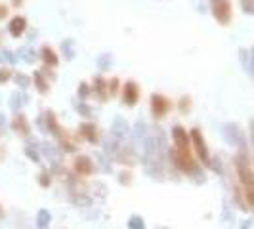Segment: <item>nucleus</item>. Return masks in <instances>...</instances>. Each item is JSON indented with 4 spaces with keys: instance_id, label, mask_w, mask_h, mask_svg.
Wrapping results in <instances>:
<instances>
[{
    "instance_id": "nucleus-1",
    "label": "nucleus",
    "mask_w": 254,
    "mask_h": 229,
    "mask_svg": "<svg viewBox=\"0 0 254 229\" xmlns=\"http://www.w3.org/2000/svg\"><path fill=\"white\" fill-rule=\"evenodd\" d=\"M172 138H174V149H172V161H174V165L178 166L180 170L188 172V174L195 172L197 176H201V172L197 168V163L193 161L190 138H188L186 130L182 126H174L172 128Z\"/></svg>"
},
{
    "instance_id": "nucleus-2",
    "label": "nucleus",
    "mask_w": 254,
    "mask_h": 229,
    "mask_svg": "<svg viewBox=\"0 0 254 229\" xmlns=\"http://www.w3.org/2000/svg\"><path fill=\"white\" fill-rule=\"evenodd\" d=\"M235 166H237V174H239V181L245 187V195H247V210L253 206L254 203V174L251 161L247 157V153H241L235 157Z\"/></svg>"
},
{
    "instance_id": "nucleus-3",
    "label": "nucleus",
    "mask_w": 254,
    "mask_h": 229,
    "mask_svg": "<svg viewBox=\"0 0 254 229\" xmlns=\"http://www.w3.org/2000/svg\"><path fill=\"white\" fill-rule=\"evenodd\" d=\"M190 138H191L193 147H195V151H197V155H199V159H201V163H203L204 166L212 165L210 155H208V149H206V141H204L201 130H199V128H193V130H191V134H190Z\"/></svg>"
},
{
    "instance_id": "nucleus-4",
    "label": "nucleus",
    "mask_w": 254,
    "mask_h": 229,
    "mask_svg": "<svg viewBox=\"0 0 254 229\" xmlns=\"http://www.w3.org/2000/svg\"><path fill=\"white\" fill-rule=\"evenodd\" d=\"M48 128L52 130V134L58 138V140L62 141V145L65 147V151H75V143L73 141L67 140V134H65L64 130L60 128V124H58V120L54 118V113H48Z\"/></svg>"
},
{
    "instance_id": "nucleus-5",
    "label": "nucleus",
    "mask_w": 254,
    "mask_h": 229,
    "mask_svg": "<svg viewBox=\"0 0 254 229\" xmlns=\"http://www.w3.org/2000/svg\"><path fill=\"white\" fill-rule=\"evenodd\" d=\"M212 13L222 25H228L231 19V6L229 0H212Z\"/></svg>"
},
{
    "instance_id": "nucleus-6",
    "label": "nucleus",
    "mask_w": 254,
    "mask_h": 229,
    "mask_svg": "<svg viewBox=\"0 0 254 229\" xmlns=\"http://www.w3.org/2000/svg\"><path fill=\"white\" fill-rule=\"evenodd\" d=\"M168 109H170V103L166 98L163 96H159V94H153L151 96V111L153 114L157 116V118H161V116H165L168 113Z\"/></svg>"
},
{
    "instance_id": "nucleus-7",
    "label": "nucleus",
    "mask_w": 254,
    "mask_h": 229,
    "mask_svg": "<svg viewBox=\"0 0 254 229\" xmlns=\"http://www.w3.org/2000/svg\"><path fill=\"white\" fill-rule=\"evenodd\" d=\"M224 134H226V138H228L229 143L241 145L243 149H245V140H243V136H241V130H237L235 124H228V126L224 128Z\"/></svg>"
},
{
    "instance_id": "nucleus-8",
    "label": "nucleus",
    "mask_w": 254,
    "mask_h": 229,
    "mask_svg": "<svg viewBox=\"0 0 254 229\" xmlns=\"http://www.w3.org/2000/svg\"><path fill=\"white\" fill-rule=\"evenodd\" d=\"M130 134V126L125 118H115L113 120V136L117 140H125Z\"/></svg>"
},
{
    "instance_id": "nucleus-9",
    "label": "nucleus",
    "mask_w": 254,
    "mask_h": 229,
    "mask_svg": "<svg viewBox=\"0 0 254 229\" xmlns=\"http://www.w3.org/2000/svg\"><path fill=\"white\" fill-rule=\"evenodd\" d=\"M138 98H140V90L136 86V82H127L125 86V103L127 105H136L138 103Z\"/></svg>"
},
{
    "instance_id": "nucleus-10",
    "label": "nucleus",
    "mask_w": 254,
    "mask_h": 229,
    "mask_svg": "<svg viewBox=\"0 0 254 229\" xmlns=\"http://www.w3.org/2000/svg\"><path fill=\"white\" fill-rule=\"evenodd\" d=\"M75 170L76 174H80V176H90L94 172V165H92V161L88 157H78L75 161Z\"/></svg>"
},
{
    "instance_id": "nucleus-11",
    "label": "nucleus",
    "mask_w": 254,
    "mask_h": 229,
    "mask_svg": "<svg viewBox=\"0 0 254 229\" xmlns=\"http://www.w3.org/2000/svg\"><path fill=\"white\" fill-rule=\"evenodd\" d=\"M12 126H13V130H15L17 134H21V136H29V132H31L29 122H27V118L23 114H17V116L13 118Z\"/></svg>"
},
{
    "instance_id": "nucleus-12",
    "label": "nucleus",
    "mask_w": 254,
    "mask_h": 229,
    "mask_svg": "<svg viewBox=\"0 0 254 229\" xmlns=\"http://www.w3.org/2000/svg\"><path fill=\"white\" fill-rule=\"evenodd\" d=\"M80 134L88 141H92V143L98 141V128L94 126V124H80Z\"/></svg>"
},
{
    "instance_id": "nucleus-13",
    "label": "nucleus",
    "mask_w": 254,
    "mask_h": 229,
    "mask_svg": "<svg viewBox=\"0 0 254 229\" xmlns=\"http://www.w3.org/2000/svg\"><path fill=\"white\" fill-rule=\"evenodd\" d=\"M50 222H52V214L46 210V208L38 210V214H37V228L38 229H48Z\"/></svg>"
},
{
    "instance_id": "nucleus-14",
    "label": "nucleus",
    "mask_w": 254,
    "mask_h": 229,
    "mask_svg": "<svg viewBox=\"0 0 254 229\" xmlns=\"http://www.w3.org/2000/svg\"><path fill=\"white\" fill-rule=\"evenodd\" d=\"M23 31H25V19H23V17L12 19V23H10V33H12L13 37H19Z\"/></svg>"
},
{
    "instance_id": "nucleus-15",
    "label": "nucleus",
    "mask_w": 254,
    "mask_h": 229,
    "mask_svg": "<svg viewBox=\"0 0 254 229\" xmlns=\"http://www.w3.org/2000/svg\"><path fill=\"white\" fill-rule=\"evenodd\" d=\"M40 56H42V59H44V63L46 65H50V67L52 65H58V56H56L48 46L42 48V54H40Z\"/></svg>"
},
{
    "instance_id": "nucleus-16",
    "label": "nucleus",
    "mask_w": 254,
    "mask_h": 229,
    "mask_svg": "<svg viewBox=\"0 0 254 229\" xmlns=\"http://www.w3.org/2000/svg\"><path fill=\"white\" fill-rule=\"evenodd\" d=\"M128 229H145L143 218L141 216H130L128 218Z\"/></svg>"
},
{
    "instance_id": "nucleus-17",
    "label": "nucleus",
    "mask_w": 254,
    "mask_h": 229,
    "mask_svg": "<svg viewBox=\"0 0 254 229\" xmlns=\"http://www.w3.org/2000/svg\"><path fill=\"white\" fill-rule=\"evenodd\" d=\"M35 80H37V88L40 90L42 94H46V92H48V84L44 82V78L40 76V73H37V75H35Z\"/></svg>"
},
{
    "instance_id": "nucleus-18",
    "label": "nucleus",
    "mask_w": 254,
    "mask_h": 229,
    "mask_svg": "<svg viewBox=\"0 0 254 229\" xmlns=\"http://www.w3.org/2000/svg\"><path fill=\"white\" fill-rule=\"evenodd\" d=\"M96 92H98V96H102V100L105 98V82L103 80H96Z\"/></svg>"
},
{
    "instance_id": "nucleus-19",
    "label": "nucleus",
    "mask_w": 254,
    "mask_h": 229,
    "mask_svg": "<svg viewBox=\"0 0 254 229\" xmlns=\"http://www.w3.org/2000/svg\"><path fill=\"white\" fill-rule=\"evenodd\" d=\"M78 94H80V98H84V96L88 94V86H86V84H82V86H80V90H78Z\"/></svg>"
},
{
    "instance_id": "nucleus-20",
    "label": "nucleus",
    "mask_w": 254,
    "mask_h": 229,
    "mask_svg": "<svg viewBox=\"0 0 254 229\" xmlns=\"http://www.w3.org/2000/svg\"><path fill=\"white\" fill-rule=\"evenodd\" d=\"M117 88H119V80L115 78V80H111V94H115V92H117Z\"/></svg>"
},
{
    "instance_id": "nucleus-21",
    "label": "nucleus",
    "mask_w": 254,
    "mask_h": 229,
    "mask_svg": "<svg viewBox=\"0 0 254 229\" xmlns=\"http://www.w3.org/2000/svg\"><path fill=\"white\" fill-rule=\"evenodd\" d=\"M8 76H10V73H8V71H2V73H0V82H4Z\"/></svg>"
},
{
    "instance_id": "nucleus-22",
    "label": "nucleus",
    "mask_w": 254,
    "mask_h": 229,
    "mask_svg": "<svg viewBox=\"0 0 254 229\" xmlns=\"http://www.w3.org/2000/svg\"><path fill=\"white\" fill-rule=\"evenodd\" d=\"M128 174L127 172H123V174H121V181H123V183H128V178H127Z\"/></svg>"
},
{
    "instance_id": "nucleus-23",
    "label": "nucleus",
    "mask_w": 254,
    "mask_h": 229,
    "mask_svg": "<svg viewBox=\"0 0 254 229\" xmlns=\"http://www.w3.org/2000/svg\"><path fill=\"white\" fill-rule=\"evenodd\" d=\"M4 216H6V214H4V208L0 206V220H4Z\"/></svg>"
}]
</instances>
